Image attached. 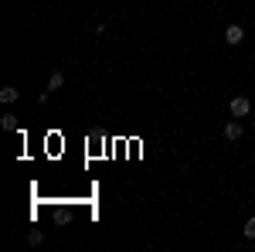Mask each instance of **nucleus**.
<instances>
[{"mask_svg": "<svg viewBox=\"0 0 255 252\" xmlns=\"http://www.w3.org/2000/svg\"><path fill=\"white\" fill-rule=\"evenodd\" d=\"M17 89H14V85H3V89H0V102H17Z\"/></svg>", "mask_w": 255, "mask_h": 252, "instance_id": "6", "label": "nucleus"}, {"mask_svg": "<svg viewBox=\"0 0 255 252\" xmlns=\"http://www.w3.org/2000/svg\"><path fill=\"white\" fill-rule=\"evenodd\" d=\"M242 133H245V130H242V123H238V119L225 123V140H242Z\"/></svg>", "mask_w": 255, "mask_h": 252, "instance_id": "3", "label": "nucleus"}, {"mask_svg": "<svg viewBox=\"0 0 255 252\" xmlns=\"http://www.w3.org/2000/svg\"><path fill=\"white\" fill-rule=\"evenodd\" d=\"M228 113H232L235 119H245L249 113H252V102H249L245 96H235L232 102H228Z\"/></svg>", "mask_w": 255, "mask_h": 252, "instance_id": "1", "label": "nucleus"}, {"mask_svg": "<svg viewBox=\"0 0 255 252\" xmlns=\"http://www.w3.org/2000/svg\"><path fill=\"white\" fill-rule=\"evenodd\" d=\"M27 242H31V246H41V242H44V235H41L38 229H31V232H27Z\"/></svg>", "mask_w": 255, "mask_h": 252, "instance_id": "7", "label": "nucleus"}, {"mask_svg": "<svg viewBox=\"0 0 255 252\" xmlns=\"http://www.w3.org/2000/svg\"><path fill=\"white\" fill-rule=\"evenodd\" d=\"M225 41H228V44H242V41H245V27H242V24H228V27H225Z\"/></svg>", "mask_w": 255, "mask_h": 252, "instance_id": "2", "label": "nucleus"}, {"mask_svg": "<svg viewBox=\"0 0 255 252\" xmlns=\"http://www.w3.org/2000/svg\"><path fill=\"white\" fill-rule=\"evenodd\" d=\"M245 239H255V215L245 222Z\"/></svg>", "mask_w": 255, "mask_h": 252, "instance_id": "8", "label": "nucleus"}, {"mask_svg": "<svg viewBox=\"0 0 255 252\" xmlns=\"http://www.w3.org/2000/svg\"><path fill=\"white\" fill-rule=\"evenodd\" d=\"M0 126H3L7 133H14V130H17V116H14V113H3V116H0Z\"/></svg>", "mask_w": 255, "mask_h": 252, "instance_id": "5", "label": "nucleus"}, {"mask_svg": "<svg viewBox=\"0 0 255 252\" xmlns=\"http://www.w3.org/2000/svg\"><path fill=\"white\" fill-rule=\"evenodd\" d=\"M61 85H65V75H61L58 68H55V72H51V75H48V92H58Z\"/></svg>", "mask_w": 255, "mask_h": 252, "instance_id": "4", "label": "nucleus"}, {"mask_svg": "<svg viewBox=\"0 0 255 252\" xmlns=\"http://www.w3.org/2000/svg\"><path fill=\"white\" fill-rule=\"evenodd\" d=\"M252 126H255V116H252Z\"/></svg>", "mask_w": 255, "mask_h": 252, "instance_id": "9", "label": "nucleus"}]
</instances>
